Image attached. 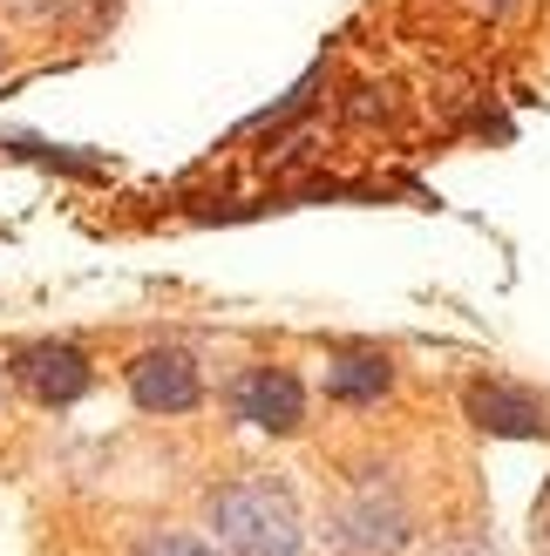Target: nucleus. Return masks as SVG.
<instances>
[{"label": "nucleus", "instance_id": "2", "mask_svg": "<svg viewBox=\"0 0 550 556\" xmlns=\"http://www.w3.org/2000/svg\"><path fill=\"white\" fill-rule=\"evenodd\" d=\"M326 543L340 556H401L415 543V509H408V495L388 476L353 482V489H340L334 516H326Z\"/></svg>", "mask_w": 550, "mask_h": 556}, {"label": "nucleus", "instance_id": "6", "mask_svg": "<svg viewBox=\"0 0 550 556\" xmlns=\"http://www.w3.org/2000/svg\"><path fill=\"white\" fill-rule=\"evenodd\" d=\"M14 380L27 401L41 407H75L82 394H89V353L68 346V340H35L14 353Z\"/></svg>", "mask_w": 550, "mask_h": 556}, {"label": "nucleus", "instance_id": "8", "mask_svg": "<svg viewBox=\"0 0 550 556\" xmlns=\"http://www.w3.org/2000/svg\"><path fill=\"white\" fill-rule=\"evenodd\" d=\"M129 556H225V549L204 543V536H190V530H150V536L129 543Z\"/></svg>", "mask_w": 550, "mask_h": 556}, {"label": "nucleus", "instance_id": "5", "mask_svg": "<svg viewBox=\"0 0 550 556\" xmlns=\"http://www.w3.org/2000/svg\"><path fill=\"white\" fill-rule=\"evenodd\" d=\"M462 414H470L483 434H503V441H543V434H550V407L530 394V387L497 380V374L470 380V394H462Z\"/></svg>", "mask_w": 550, "mask_h": 556}, {"label": "nucleus", "instance_id": "10", "mask_svg": "<svg viewBox=\"0 0 550 556\" xmlns=\"http://www.w3.org/2000/svg\"><path fill=\"white\" fill-rule=\"evenodd\" d=\"M530 536H537V556H550V489H543V503H537V522H530Z\"/></svg>", "mask_w": 550, "mask_h": 556}, {"label": "nucleus", "instance_id": "7", "mask_svg": "<svg viewBox=\"0 0 550 556\" xmlns=\"http://www.w3.org/2000/svg\"><path fill=\"white\" fill-rule=\"evenodd\" d=\"M326 394L347 401V407H367V401H388L395 394V359L380 346H340L326 359Z\"/></svg>", "mask_w": 550, "mask_h": 556}, {"label": "nucleus", "instance_id": "4", "mask_svg": "<svg viewBox=\"0 0 550 556\" xmlns=\"http://www.w3.org/2000/svg\"><path fill=\"white\" fill-rule=\"evenodd\" d=\"M232 414L259 434H299L307 428V380L292 367H245L232 380Z\"/></svg>", "mask_w": 550, "mask_h": 556}, {"label": "nucleus", "instance_id": "1", "mask_svg": "<svg viewBox=\"0 0 550 556\" xmlns=\"http://www.w3.org/2000/svg\"><path fill=\"white\" fill-rule=\"evenodd\" d=\"M211 536L225 556H299L307 509L286 476H232L211 495Z\"/></svg>", "mask_w": 550, "mask_h": 556}, {"label": "nucleus", "instance_id": "9", "mask_svg": "<svg viewBox=\"0 0 550 556\" xmlns=\"http://www.w3.org/2000/svg\"><path fill=\"white\" fill-rule=\"evenodd\" d=\"M470 8H476L483 21H516V14L530 8V0H470Z\"/></svg>", "mask_w": 550, "mask_h": 556}, {"label": "nucleus", "instance_id": "12", "mask_svg": "<svg viewBox=\"0 0 550 556\" xmlns=\"http://www.w3.org/2000/svg\"><path fill=\"white\" fill-rule=\"evenodd\" d=\"M0 62H8V54H0Z\"/></svg>", "mask_w": 550, "mask_h": 556}, {"label": "nucleus", "instance_id": "11", "mask_svg": "<svg viewBox=\"0 0 550 556\" xmlns=\"http://www.w3.org/2000/svg\"><path fill=\"white\" fill-rule=\"evenodd\" d=\"M442 556H489V543H483V536H455Z\"/></svg>", "mask_w": 550, "mask_h": 556}, {"label": "nucleus", "instance_id": "3", "mask_svg": "<svg viewBox=\"0 0 550 556\" xmlns=\"http://www.w3.org/2000/svg\"><path fill=\"white\" fill-rule=\"evenodd\" d=\"M129 401L143 414H198L204 407V367L184 346H150L129 359Z\"/></svg>", "mask_w": 550, "mask_h": 556}]
</instances>
